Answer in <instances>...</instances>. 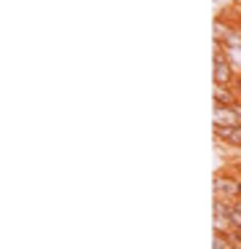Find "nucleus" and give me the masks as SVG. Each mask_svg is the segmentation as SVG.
Wrapping results in <instances>:
<instances>
[{
    "label": "nucleus",
    "instance_id": "423d86ee",
    "mask_svg": "<svg viewBox=\"0 0 241 249\" xmlns=\"http://www.w3.org/2000/svg\"><path fill=\"white\" fill-rule=\"evenodd\" d=\"M230 222H233V225L241 231V204H236L233 209H230Z\"/></svg>",
    "mask_w": 241,
    "mask_h": 249
},
{
    "label": "nucleus",
    "instance_id": "0eeeda50",
    "mask_svg": "<svg viewBox=\"0 0 241 249\" xmlns=\"http://www.w3.org/2000/svg\"><path fill=\"white\" fill-rule=\"evenodd\" d=\"M214 249H228V244H225V238L220 236V233L214 236Z\"/></svg>",
    "mask_w": 241,
    "mask_h": 249
},
{
    "label": "nucleus",
    "instance_id": "f257e3e1",
    "mask_svg": "<svg viewBox=\"0 0 241 249\" xmlns=\"http://www.w3.org/2000/svg\"><path fill=\"white\" fill-rule=\"evenodd\" d=\"M214 126H241V113H236L233 107H225V105H217Z\"/></svg>",
    "mask_w": 241,
    "mask_h": 249
},
{
    "label": "nucleus",
    "instance_id": "6e6552de",
    "mask_svg": "<svg viewBox=\"0 0 241 249\" xmlns=\"http://www.w3.org/2000/svg\"><path fill=\"white\" fill-rule=\"evenodd\" d=\"M230 238H233V241H236V247H241V231H239V228H236V231L230 233Z\"/></svg>",
    "mask_w": 241,
    "mask_h": 249
},
{
    "label": "nucleus",
    "instance_id": "39448f33",
    "mask_svg": "<svg viewBox=\"0 0 241 249\" xmlns=\"http://www.w3.org/2000/svg\"><path fill=\"white\" fill-rule=\"evenodd\" d=\"M214 102H217V105H225V107H233L236 99H233V94H230L225 86H214Z\"/></svg>",
    "mask_w": 241,
    "mask_h": 249
},
{
    "label": "nucleus",
    "instance_id": "7ed1b4c3",
    "mask_svg": "<svg viewBox=\"0 0 241 249\" xmlns=\"http://www.w3.org/2000/svg\"><path fill=\"white\" fill-rule=\"evenodd\" d=\"M214 134H217L222 142L241 145V126H214Z\"/></svg>",
    "mask_w": 241,
    "mask_h": 249
},
{
    "label": "nucleus",
    "instance_id": "f03ea898",
    "mask_svg": "<svg viewBox=\"0 0 241 249\" xmlns=\"http://www.w3.org/2000/svg\"><path fill=\"white\" fill-rule=\"evenodd\" d=\"M230 81V67H228V59H225L220 51H214V83L217 86H225Z\"/></svg>",
    "mask_w": 241,
    "mask_h": 249
},
{
    "label": "nucleus",
    "instance_id": "9d476101",
    "mask_svg": "<svg viewBox=\"0 0 241 249\" xmlns=\"http://www.w3.org/2000/svg\"><path fill=\"white\" fill-rule=\"evenodd\" d=\"M236 27H239V33H241V19H239V24H236Z\"/></svg>",
    "mask_w": 241,
    "mask_h": 249
},
{
    "label": "nucleus",
    "instance_id": "20e7f679",
    "mask_svg": "<svg viewBox=\"0 0 241 249\" xmlns=\"http://www.w3.org/2000/svg\"><path fill=\"white\" fill-rule=\"evenodd\" d=\"M214 190L222 196H236V193H241V185L230 182V179H214Z\"/></svg>",
    "mask_w": 241,
    "mask_h": 249
},
{
    "label": "nucleus",
    "instance_id": "1a4fd4ad",
    "mask_svg": "<svg viewBox=\"0 0 241 249\" xmlns=\"http://www.w3.org/2000/svg\"><path fill=\"white\" fill-rule=\"evenodd\" d=\"M236 91H239V94H241V75H239V78H236Z\"/></svg>",
    "mask_w": 241,
    "mask_h": 249
}]
</instances>
